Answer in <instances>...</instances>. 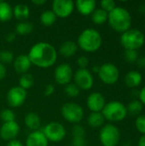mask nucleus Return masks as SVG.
I'll use <instances>...</instances> for the list:
<instances>
[{
  "instance_id": "1",
  "label": "nucleus",
  "mask_w": 145,
  "mask_h": 146,
  "mask_svg": "<svg viewBox=\"0 0 145 146\" xmlns=\"http://www.w3.org/2000/svg\"><path fill=\"white\" fill-rule=\"evenodd\" d=\"M27 56L32 64L43 68L51 67L57 59L56 48L46 42H39L33 44Z\"/></svg>"
},
{
  "instance_id": "2",
  "label": "nucleus",
  "mask_w": 145,
  "mask_h": 146,
  "mask_svg": "<svg viewBox=\"0 0 145 146\" xmlns=\"http://www.w3.org/2000/svg\"><path fill=\"white\" fill-rule=\"evenodd\" d=\"M108 21L112 29L121 33L131 29L132 27V16L129 11L120 6H116L109 13Z\"/></svg>"
},
{
  "instance_id": "3",
  "label": "nucleus",
  "mask_w": 145,
  "mask_h": 146,
  "mask_svg": "<svg viewBox=\"0 0 145 146\" xmlns=\"http://www.w3.org/2000/svg\"><path fill=\"white\" fill-rule=\"evenodd\" d=\"M102 36L100 33L92 28L84 30L78 38V44L81 50L86 52H95L102 45Z\"/></svg>"
},
{
  "instance_id": "4",
  "label": "nucleus",
  "mask_w": 145,
  "mask_h": 146,
  "mask_svg": "<svg viewBox=\"0 0 145 146\" xmlns=\"http://www.w3.org/2000/svg\"><path fill=\"white\" fill-rule=\"evenodd\" d=\"M120 41L125 50H138L144 45L145 36L144 33L140 30L131 28L121 34Z\"/></svg>"
},
{
  "instance_id": "5",
  "label": "nucleus",
  "mask_w": 145,
  "mask_h": 146,
  "mask_svg": "<svg viewBox=\"0 0 145 146\" xmlns=\"http://www.w3.org/2000/svg\"><path fill=\"white\" fill-rule=\"evenodd\" d=\"M102 114L105 120L117 122L123 121L127 115L126 107L120 101H111L105 104Z\"/></svg>"
},
{
  "instance_id": "6",
  "label": "nucleus",
  "mask_w": 145,
  "mask_h": 146,
  "mask_svg": "<svg viewBox=\"0 0 145 146\" xmlns=\"http://www.w3.org/2000/svg\"><path fill=\"white\" fill-rule=\"evenodd\" d=\"M99 139L103 146H117L121 139L119 128L113 124L104 125L100 130Z\"/></svg>"
},
{
  "instance_id": "7",
  "label": "nucleus",
  "mask_w": 145,
  "mask_h": 146,
  "mask_svg": "<svg viewBox=\"0 0 145 146\" xmlns=\"http://www.w3.org/2000/svg\"><path fill=\"white\" fill-rule=\"evenodd\" d=\"M63 118L71 123H79L84 117V110L76 103H66L62 108Z\"/></svg>"
},
{
  "instance_id": "8",
  "label": "nucleus",
  "mask_w": 145,
  "mask_h": 146,
  "mask_svg": "<svg viewBox=\"0 0 145 146\" xmlns=\"http://www.w3.org/2000/svg\"><path fill=\"white\" fill-rule=\"evenodd\" d=\"M98 76L104 84L114 85L120 78V71L115 64L104 63L99 67Z\"/></svg>"
},
{
  "instance_id": "9",
  "label": "nucleus",
  "mask_w": 145,
  "mask_h": 146,
  "mask_svg": "<svg viewBox=\"0 0 145 146\" xmlns=\"http://www.w3.org/2000/svg\"><path fill=\"white\" fill-rule=\"evenodd\" d=\"M42 132L48 141L50 140L51 142H59L62 140L66 136L65 127L61 123L55 121L47 124Z\"/></svg>"
},
{
  "instance_id": "10",
  "label": "nucleus",
  "mask_w": 145,
  "mask_h": 146,
  "mask_svg": "<svg viewBox=\"0 0 145 146\" xmlns=\"http://www.w3.org/2000/svg\"><path fill=\"white\" fill-rule=\"evenodd\" d=\"M73 9L74 3L72 0H54L52 3V11L56 17L67 18L73 13Z\"/></svg>"
},
{
  "instance_id": "11",
  "label": "nucleus",
  "mask_w": 145,
  "mask_h": 146,
  "mask_svg": "<svg viewBox=\"0 0 145 146\" xmlns=\"http://www.w3.org/2000/svg\"><path fill=\"white\" fill-rule=\"evenodd\" d=\"M6 98L10 107H20L24 104L26 98V91L20 86H14L8 92Z\"/></svg>"
},
{
  "instance_id": "12",
  "label": "nucleus",
  "mask_w": 145,
  "mask_h": 146,
  "mask_svg": "<svg viewBox=\"0 0 145 146\" xmlns=\"http://www.w3.org/2000/svg\"><path fill=\"white\" fill-rule=\"evenodd\" d=\"M74 82L79 89L87 91L93 86L94 79L89 70L79 68L74 74Z\"/></svg>"
},
{
  "instance_id": "13",
  "label": "nucleus",
  "mask_w": 145,
  "mask_h": 146,
  "mask_svg": "<svg viewBox=\"0 0 145 146\" xmlns=\"http://www.w3.org/2000/svg\"><path fill=\"white\" fill-rule=\"evenodd\" d=\"M54 77L59 85H68L70 83L73 77V70L69 64L62 63L57 66L55 70Z\"/></svg>"
},
{
  "instance_id": "14",
  "label": "nucleus",
  "mask_w": 145,
  "mask_h": 146,
  "mask_svg": "<svg viewBox=\"0 0 145 146\" xmlns=\"http://www.w3.org/2000/svg\"><path fill=\"white\" fill-rule=\"evenodd\" d=\"M20 132V126L14 121L10 122H4L0 128V137L6 141L15 139Z\"/></svg>"
},
{
  "instance_id": "15",
  "label": "nucleus",
  "mask_w": 145,
  "mask_h": 146,
  "mask_svg": "<svg viewBox=\"0 0 145 146\" xmlns=\"http://www.w3.org/2000/svg\"><path fill=\"white\" fill-rule=\"evenodd\" d=\"M87 107L91 112H102L106 102L105 98L100 92H93L87 98Z\"/></svg>"
},
{
  "instance_id": "16",
  "label": "nucleus",
  "mask_w": 145,
  "mask_h": 146,
  "mask_svg": "<svg viewBox=\"0 0 145 146\" xmlns=\"http://www.w3.org/2000/svg\"><path fill=\"white\" fill-rule=\"evenodd\" d=\"M48 142L42 131H34L27 136L26 146H48Z\"/></svg>"
},
{
  "instance_id": "17",
  "label": "nucleus",
  "mask_w": 145,
  "mask_h": 146,
  "mask_svg": "<svg viewBox=\"0 0 145 146\" xmlns=\"http://www.w3.org/2000/svg\"><path fill=\"white\" fill-rule=\"evenodd\" d=\"M31 61L27 55L22 54L16 57V59L14 62V68L18 74H26V72L31 68Z\"/></svg>"
},
{
  "instance_id": "18",
  "label": "nucleus",
  "mask_w": 145,
  "mask_h": 146,
  "mask_svg": "<svg viewBox=\"0 0 145 146\" xmlns=\"http://www.w3.org/2000/svg\"><path fill=\"white\" fill-rule=\"evenodd\" d=\"M97 3L95 0H77L76 8L83 15H89L96 9Z\"/></svg>"
},
{
  "instance_id": "19",
  "label": "nucleus",
  "mask_w": 145,
  "mask_h": 146,
  "mask_svg": "<svg viewBox=\"0 0 145 146\" xmlns=\"http://www.w3.org/2000/svg\"><path fill=\"white\" fill-rule=\"evenodd\" d=\"M143 80L142 74L136 70H132L128 72L125 76V84L129 88H135L138 87Z\"/></svg>"
},
{
  "instance_id": "20",
  "label": "nucleus",
  "mask_w": 145,
  "mask_h": 146,
  "mask_svg": "<svg viewBox=\"0 0 145 146\" xmlns=\"http://www.w3.org/2000/svg\"><path fill=\"white\" fill-rule=\"evenodd\" d=\"M30 10L26 4L24 3H18L15 6L13 9V15L21 22L22 21L26 20L29 17Z\"/></svg>"
},
{
  "instance_id": "21",
  "label": "nucleus",
  "mask_w": 145,
  "mask_h": 146,
  "mask_svg": "<svg viewBox=\"0 0 145 146\" xmlns=\"http://www.w3.org/2000/svg\"><path fill=\"white\" fill-rule=\"evenodd\" d=\"M78 50V45L72 40H67L60 46V53L65 57L73 56Z\"/></svg>"
},
{
  "instance_id": "22",
  "label": "nucleus",
  "mask_w": 145,
  "mask_h": 146,
  "mask_svg": "<svg viewBox=\"0 0 145 146\" xmlns=\"http://www.w3.org/2000/svg\"><path fill=\"white\" fill-rule=\"evenodd\" d=\"M41 124V121L39 116L35 113H29L25 117V125L30 130L38 131Z\"/></svg>"
},
{
  "instance_id": "23",
  "label": "nucleus",
  "mask_w": 145,
  "mask_h": 146,
  "mask_svg": "<svg viewBox=\"0 0 145 146\" xmlns=\"http://www.w3.org/2000/svg\"><path fill=\"white\" fill-rule=\"evenodd\" d=\"M104 122H105V118L103 117L102 112H92L87 118L88 125L93 128H97L103 126Z\"/></svg>"
},
{
  "instance_id": "24",
  "label": "nucleus",
  "mask_w": 145,
  "mask_h": 146,
  "mask_svg": "<svg viewBox=\"0 0 145 146\" xmlns=\"http://www.w3.org/2000/svg\"><path fill=\"white\" fill-rule=\"evenodd\" d=\"M13 16V9L9 3L0 1V21L6 22L11 20Z\"/></svg>"
},
{
  "instance_id": "25",
  "label": "nucleus",
  "mask_w": 145,
  "mask_h": 146,
  "mask_svg": "<svg viewBox=\"0 0 145 146\" xmlns=\"http://www.w3.org/2000/svg\"><path fill=\"white\" fill-rule=\"evenodd\" d=\"M109 14L102 9H96L91 14V20L97 25H102L108 21Z\"/></svg>"
},
{
  "instance_id": "26",
  "label": "nucleus",
  "mask_w": 145,
  "mask_h": 146,
  "mask_svg": "<svg viewBox=\"0 0 145 146\" xmlns=\"http://www.w3.org/2000/svg\"><path fill=\"white\" fill-rule=\"evenodd\" d=\"M143 109H144V105L139 100H132L126 107L127 114L132 116L140 115L141 112L143 111Z\"/></svg>"
},
{
  "instance_id": "27",
  "label": "nucleus",
  "mask_w": 145,
  "mask_h": 146,
  "mask_svg": "<svg viewBox=\"0 0 145 146\" xmlns=\"http://www.w3.org/2000/svg\"><path fill=\"white\" fill-rule=\"evenodd\" d=\"M56 21V16L52 10H45L40 15V21L45 27L52 26Z\"/></svg>"
},
{
  "instance_id": "28",
  "label": "nucleus",
  "mask_w": 145,
  "mask_h": 146,
  "mask_svg": "<svg viewBox=\"0 0 145 146\" xmlns=\"http://www.w3.org/2000/svg\"><path fill=\"white\" fill-rule=\"evenodd\" d=\"M33 30V26L32 23L27 22V21H21L19 22L16 25L15 31L18 34L20 35H26L29 34L32 32Z\"/></svg>"
},
{
  "instance_id": "29",
  "label": "nucleus",
  "mask_w": 145,
  "mask_h": 146,
  "mask_svg": "<svg viewBox=\"0 0 145 146\" xmlns=\"http://www.w3.org/2000/svg\"><path fill=\"white\" fill-rule=\"evenodd\" d=\"M34 84V78L30 74H24L21 76L19 80V86L24 90L31 88Z\"/></svg>"
},
{
  "instance_id": "30",
  "label": "nucleus",
  "mask_w": 145,
  "mask_h": 146,
  "mask_svg": "<svg viewBox=\"0 0 145 146\" xmlns=\"http://www.w3.org/2000/svg\"><path fill=\"white\" fill-rule=\"evenodd\" d=\"M125 59L129 63H135L138 59V53L134 50H126L124 53Z\"/></svg>"
},
{
  "instance_id": "31",
  "label": "nucleus",
  "mask_w": 145,
  "mask_h": 146,
  "mask_svg": "<svg viewBox=\"0 0 145 146\" xmlns=\"http://www.w3.org/2000/svg\"><path fill=\"white\" fill-rule=\"evenodd\" d=\"M66 94L70 98H76L79 94V88L75 84H68L65 87Z\"/></svg>"
},
{
  "instance_id": "32",
  "label": "nucleus",
  "mask_w": 145,
  "mask_h": 146,
  "mask_svg": "<svg viewBox=\"0 0 145 146\" xmlns=\"http://www.w3.org/2000/svg\"><path fill=\"white\" fill-rule=\"evenodd\" d=\"M0 118L3 122H10L15 121V115L11 110L5 109L0 113Z\"/></svg>"
},
{
  "instance_id": "33",
  "label": "nucleus",
  "mask_w": 145,
  "mask_h": 146,
  "mask_svg": "<svg viewBox=\"0 0 145 146\" xmlns=\"http://www.w3.org/2000/svg\"><path fill=\"white\" fill-rule=\"evenodd\" d=\"M135 126L137 130L140 133L145 135V115H140L137 117L135 121Z\"/></svg>"
},
{
  "instance_id": "34",
  "label": "nucleus",
  "mask_w": 145,
  "mask_h": 146,
  "mask_svg": "<svg viewBox=\"0 0 145 146\" xmlns=\"http://www.w3.org/2000/svg\"><path fill=\"white\" fill-rule=\"evenodd\" d=\"M100 4H101V9L106 11L108 14L116 7L115 2L113 0H103L101 1Z\"/></svg>"
},
{
  "instance_id": "35",
  "label": "nucleus",
  "mask_w": 145,
  "mask_h": 146,
  "mask_svg": "<svg viewBox=\"0 0 145 146\" xmlns=\"http://www.w3.org/2000/svg\"><path fill=\"white\" fill-rule=\"evenodd\" d=\"M0 60L3 63H11L14 60V55L9 50H3L0 53Z\"/></svg>"
},
{
  "instance_id": "36",
  "label": "nucleus",
  "mask_w": 145,
  "mask_h": 146,
  "mask_svg": "<svg viewBox=\"0 0 145 146\" xmlns=\"http://www.w3.org/2000/svg\"><path fill=\"white\" fill-rule=\"evenodd\" d=\"M85 131L80 125H74L73 127V138H85Z\"/></svg>"
},
{
  "instance_id": "37",
  "label": "nucleus",
  "mask_w": 145,
  "mask_h": 146,
  "mask_svg": "<svg viewBox=\"0 0 145 146\" xmlns=\"http://www.w3.org/2000/svg\"><path fill=\"white\" fill-rule=\"evenodd\" d=\"M77 62H78V66L81 69H86V68L88 67V64H89V60L86 56H81L78 58Z\"/></svg>"
},
{
  "instance_id": "38",
  "label": "nucleus",
  "mask_w": 145,
  "mask_h": 146,
  "mask_svg": "<svg viewBox=\"0 0 145 146\" xmlns=\"http://www.w3.org/2000/svg\"><path fill=\"white\" fill-rule=\"evenodd\" d=\"M73 146H85L86 142L85 138H73Z\"/></svg>"
},
{
  "instance_id": "39",
  "label": "nucleus",
  "mask_w": 145,
  "mask_h": 146,
  "mask_svg": "<svg viewBox=\"0 0 145 146\" xmlns=\"http://www.w3.org/2000/svg\"><path fill=\"white\" fill-rule=\"evenodd\" d=\"M54 92H55V87H54V86L50 84V85L46 86V87H45L44 95H45V96H50V95H52V94L54 93Z\"/></svg>"
},
{
  "instance_id": "40",
  "label": "nucleus",
  "mask_w": 145,
  "mask_h": 146,
  "mask_svg": "<svg viewBox=\"0 0 145 146\" xmlns=\"http://www.w3.org/2000/svg\"><path fill=\"white\" fill-rule=\"evenodd\" d=\"M138 98H139V101L142 103L143 105L145 106V86L141 89L140 92H139V95H138Z\"/></svg>"
},
{
  "instance_id": "41",
  "label": "nucleus",
  "mask_w": 145,
  "mask_h": 146,
  "mask_svg": "<svg viewBox=\"0 0 145 146\" xmlns=\"http://www.w3.org/2000/svg\"><path fill=\"white\" fill-rule=\"evenodd\" d=\"M6 74H7V70H6L5 66L0 62V80H3L6 76Z\"/></svg>"
},
{
  "instance_id": "42",
  "label": "nucleus",
  "mask_w": 145,
  "mask_h": 146,
  "mask_svg": "<svg viewBox=\"0 0 145 146\" xmlns=\"http://www.w3.org/2000/svg\"><path fill=\"white\" fill-rule=\"evenodd\" d=\"M137 64L139 68H145V56H141L138 57L137 61Z\"/></svg>"
},
{
  "instance_id": "43",
  "label": "nucleus",
  "mask_w": 145,
  "mask_h": 146,
  "mask_svg": "<svg viewBox=\"0 0 145 146\" xmlns=\"http://www.w3.org/2000/svg\"><path fill=\"white\" fill-rule=\"evenodd\" d=\"M6 146H23V145H22L19 140L14 139V140L9 141V143L7 144V145Z\"/></svg>"
},
{
  "instance_id": "44",
  "label": "nucleus",
  "mask_w": 145,
  "mask_h": 146,
  "mask_svg": "<svg viewBox=\"0 0 145 146\" xmlns=\"http://www.w3.org/2000/svg\"><path fill=\"white\" fill-rule=\"evenodd\" d=\"M15 34L14 33H10L6 36V40H7V42H9V43L13 42L15 40Z\"/></svg>"
},
{
  "instance_id": "45",
  "label": "nucleus",
  "mask_w": 145,
  "mask_h": 146,
  "mask_svg": "<svg viewBox=\"0 0 145 146\" xmlns=\"http://www.w3.org/2000/svg\"><path fill=\"white\" fill-rule=\"evenodd\" d=\"M32 3L35 5H43L46 3L45 0H33L32 1Z\"/></svg>"
},
{
  "instance_id": "46",
  "label": "nucleus",
  "mask_w": 145,
  "mask_h": 146,
  "mask_svg": "<svg viewBox=\"0 0 145 146\" xmlns=\"http://www.w3.org/2000/svg\"><path fill=\"white\" fill-rule=\"evenodd\" d=\"M138 146H145V135H143L139 139L138 143Z\"/></svg>"
},
{
  "instance_id": "47",
  "label": "nucleus",
  "mask_w": 145,
  "mask_h": 146,
  "mask_svg": "<svg viewBox=\"0 0 145 146\" xmlns=\"http://www.w3.org/2000/svg\"><path fill=\"white\" fill-rule=\"evenodd\" d=\"M93 71H94V72H97V73H98V71H99V67H97V66L96 67V66H95V67L93 68Z\"/></svg>"
},
{
  "instance_id": "48",
  "label": "nucleus",
  "mask_w": 145,
  "mask_h": 146,
  "mask_svg": "<svg viewBox=\"0 0 145 146\" xmlns=\"http://www.w3.org/2000/svg\"><path fill=\"white\" fill-rule=\"evenodd\" d=\"M0 53H1V50H0Z\"/></svg>"
}]
</instances>
